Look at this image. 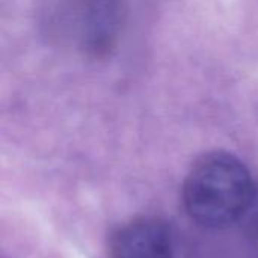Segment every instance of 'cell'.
<instances>
[{"instance_id": "cell-1", "label": "cell", "mask_w": 258, "mask_h": 258, "mask_svg": "<svg viewBox=\"0 0 258 258\" xmlns=\"http://www.w3.org/2000/svg\"><path fill=\"white\" fill-rule=\"evenodd\" d=\"M255 194L251 174L233 154L213 151L190 168L183 201L189 216L204 227L221 228L240 219Z\"/></svg>"}, {"instance_id": "cell-2", "label": "cell", "mask_w": 258, "mask_h": 258, "mask_svg": "<svg viewBox=\"0 0 258 258\" xmlns=\"http://www.w3.org/2000/svg\"><path fill=\"white\" fill-rule=\"evenodd\" d=\"M124 21V0H50L44 11L48 36L91 59L115 50Z\"/></svg>"}, {"instance_id": "cell-3", "label": "cell", "mask_w": 258, "mask_h": 258, "mask_svg": "<svg viewBox=\"0 0 258 258\" xmlns=\"http://www.w3.org/2000/svg\"><path fill=\"white\" fill-rule=\"evenodd\" d=\"M110 258H174L172 234L157 218H138L115 233Z\"/></svg>"}, {"instance_id": "cell-4", "label": "cell", "mask_w": 258, "mask_h": 258, "mask_svg": "<svg viewBox=\"0 0 258 258\" xmlns=\"http://www.w3.org/2000/svg\"><path fill=\"white\" fill-rule=\"evenodd\" d=\"M252 206H257V212H258V189H255V194H254V200H252V204H251V207ZM249 207V209H251Z\"/></svg>"}]
</instances>
